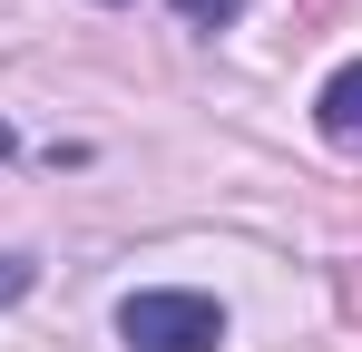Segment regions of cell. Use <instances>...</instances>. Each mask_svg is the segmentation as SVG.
Masks as SVG:
<instances>
[{"label":"cell","mask_w":362,"mask_h":352,"mask_svg":"<svg viewBox=\"0 0 362 352\" xmlns=\"http://www.w3.org/2000/svg\"><path fill=\"white\" fill-rule=\"evenodd\" d=\"M118 343L127 352H226V303L186 284H147L118 303Z\"/></svg>","instance_id":"6da1fadb"},{"label":"cell","mask_w":362,"mask_h":352,"mask_svg":"<svg viewBox=\"0 0 362 352\" xmlns=\"http://www.w3.org/2000/svg\"><path fill=\"white\" fill-rule=\"evenodd\" d=\"M313 127H323L343 157H362V59H343V69L313 88Z\"/></svg>","instance_id":"7a4b0ae2"},{"label":"cell","mask_w":362,"mask_h":352,"mask_svg":"<svg viewBox=\"0 0 362 352\" xmlns=\"http://www.w3.org/2000/svg\"><path fill=\"white\" fill-rule=\"evenodd\" d=\"M177 20H196V30H235L245 20V0H167Z\"/></svg>","instance_id":"3957f363"},{"label":"cell","mask_w":362,"mask_h":352,"mask_svg":"<svg viewBox=\"0 0 362 352\" xmlns=\"http://www.w3.org/2000/svg\"><path fill=\"white\" fill-rule=\"evenodd\" d=\"M30 284H40V274H30V254H0V303H20Z\"/></svg>","instance_id":"277c9868"},{"label":"cell","mask_w":362,"mask_h":352,"mask_svg":"<svg viewBox=\"0 0 362 352\" xmlns=\"http://www.w3.org/2000/svg\"><path fill=\"white\" fill-rule=\"evenodd\" d=\"M343 313H362V254L343 264Z\"/></svg>","instance_id":"5b68a950"},{"label":"cell","mask_w":362,"mask_h":352,"mask_svg":"<svg viewBox=\"0 0 362 352\" xmlns=\"http://www.w3.org/2000/svg\"><path fill=\"white\" fill-rule=\"evenodd\" d=\"M10 147H20V137H10V127H0V157H10Z\"/></svg>","instance_id":"8992f818"}]
</instances>
